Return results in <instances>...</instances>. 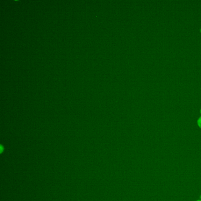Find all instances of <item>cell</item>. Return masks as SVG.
I'll list each match as a JSON object with an SVG mask.
<instances>
[{
	"instance_id": "cell-1",
	"label": "cell",
	"mask_w": 201,
	"mask_h": 201,
	"mask_svg": "<svg viewBox=\"0 0 201 201\" xmlns=\"http://www.w3.org/2000/svg\"><path fill=\"white\" fill-rule=\"evenodd\" d=\"M197 123H198V126L201 129V117L198 119V121H197Z\"/></svg>"
},
{
	"instance_id": "cell-2",
	"label": "cell",
	"mask_w": 201,
	"mask_h": 201,
	"mask_svg": "<svg viewBox=\"0 0 201 201\" xmlns=\"http://www.w3.org/2000/svg\"><path fill=\"white\" fill-rule=\"evenodd\" d=\"M196 201H201V200H198Z\"/></svg>"
},
{
	"instance_id": "cell-3",
	"label": "cell",
	"mask_w": 201,
	"mask_h": 201,
	"mask_svg": "<svg viewBox=\"0 0 201 201\" xmlns=\"http://www.w3.org/2000/svg\"><path fill=\"white\" fill-rule=\"evenodd\" d=\"M200 113H201V110H200Z\"/></svg>"
},
{
	"instance_id": "cell-4",
	"label": "cell",
	"mask_w": 201,
	"mask_h": 201,
	"mask_svg": "<svg viewBox=\"0 0 201 201\" xmlns=\"http://www.w3.org/2000/svg\"><path fill=\"white\" fill-rule=\"evenodd\" d=\"M200 32L201 33V29H200Z\"/></svg>"
}]
</instances>
